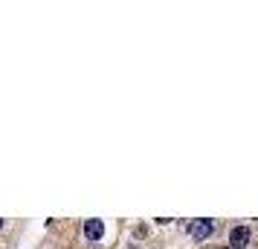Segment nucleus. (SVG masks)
<instances>
[{
  "label": "nucleus",
  "instance_id": "nucleus-1",
  "mask_svg": "<svg viewBox=\"0 0 258 249\" xmlns=\"http://www.w3.org/2000/svg\"><path fill=\"white\" fill-rule=\"evenodd\" d=\"M212 229H215L212 220H191V223H188V235L195 237V240H206V237L212 235Z\"/></svg>",
  "mask_w": 258,
  "mask_h": 249
},
{
  "label": "nucleus",
  "instance_id": "nucleus-2",
  "mask_svg": "<svg viewBox=\"0 0 258 249\" xmlns=\"http://www.w3.org/2000/svg\"><path fill=\"white\" fill-rule=\"evenodd\" d=\"M249 240H252V232H249L246 226H235L232 235H229V246L232 249H244Z\"/></svg>",
  "mask_w": 258,
  "mask_h": 249
},
{
  "label": "nucleus",
  "instance_id": "nucleus-3",
  "mask_svg": "<svg viewBox=\"0 0 258 249\" xmlns=\"http://www.w3.org/2000/svg\"><path fill=\"white\" fill-rule=\"evenodd\" d=\"M84 235H87V240H99V237L105 235L102 220H87V223H84Z\"/></svg>",
  "mask_w": 258,
  "mask_h": 249
},
{
  "label": "nucleus",
  "instance_id": "nucleus-4",
  "mask_svg": "<svg viewBox=\"0 0 258 249\" xmlns=\"http://www.w3.org/2000/svg\"><path fill=\"white\" fill-rule=\"evenodd\" d=\"M0 229H3V220H0Z\"/></svg>",
  "mask_w": 258,
  "mask_h": 249
}]
</instances>
